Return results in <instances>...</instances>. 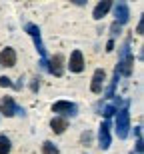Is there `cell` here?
<instances>
[{
    "instance_id": "8fae6325",
    "label": "cell",
    "mask_w": 144,
    "mask_h": 154,
    "mask_svg": "<svg viewBox=\"0 0 144 154\" xmlns=\"http://www.w3.org/2000/svg\"><path fill=\"white\" fill-rule=\"evenodd\" d=\"M104 80H106V72L102 68H96L92 74V82H90V90L94 94H100L102 92V86H104Z\"/></svg>"
},
{
    "instance_id": "44dd1931",
    "label": "cell",
    "mask_w": 144,
    "mask_h": 154,
    "mask_svg": "<svg viewBox=\"0 0 144 154\" xmlns=\"http://www.w3.org/2000/svg\"><path fill=\"white\" fill-rule=\"evenodd\" d=\"M90 140H92V134H90V132H82V142H84V144H88V142H90Z\"/></svg>"
},
{
    "instance_id": "277c9868",
    "label": "cell",
    "mask_w": 144,
    "mask_h": 154,
    "mask_svg": "<svg viewBox=\"0 0 144 154\" xmlns=\"http://www.w3.org/2000/svg\"><path fill=\"white\" fill-rule=\"evenodd\" d=\"M52 112H56V116L60 118H74L78 114V106L74 102H68V100H58V102L52 104Z\"/></svg>"
},
{
    "instance_id": "7c38bea8",
    "label": "cell",
    "mask_w": 144,
    "mask_h": 154,
    "mask_svg": "<svg viewBox=\"0 0 144 154\" xmlns=\"http://www.w3.org/2000/svg\"><path fill=\"white\" fill-rule=\"evenodd\" d=\"M110 8H112V2H110V0H102V2H98V4L94 6V10H92V18H94V20H102V18L108 14Z\"/></svg>"
},
{
    "instance_id": "52a82bcc",
    "label": "cell",
    "mask_w": 144,
    "mask_h": 154,
    "mask_svg": "<svg viewBox=\"0 0 144 154\" xmlns=\"http://www.w3.org/2000/svg\"><path fill=\"white\" fill-rule=\"evenodd\" d=\"M46 70L50 72V74H54V76H62L64 74V56L62 54H54V56L48 60Z\"/></svg>"
},
{
    "instance_id": "30bf717a",
    "label": "cell",
    "mask_w": 144,
    "mask_h": 154,
    "mask_svg": "<svg viewBox=\"0 0 144 154\" xmlns=\"http://www.w3.org/2000/svg\"><path fill=\"white\" fill-rule=\"evenodd\" d=\"M68 68H70V72H76V74L84 70V56H82V52H80V50H74L72 54H70Z\"/></svg>"
},
{
    "instance_id": "d6986e66",
    "label": "cell",
    "mask_w": 144,
    "mask_h": 154,
    "mask_svg": "<svg viewBox=\"0 0 144 154\" xmlns=\"http://www.w3.org/2000/svg\"><path fill=\"white\" fill-rule=\"evenodd\" d=\"M110 30H112L110 34H112V40H114V36H118V34H120L122 26H120V24H118V22H114V24H112V26H110Z\"/></svg>"
},
{
    "instance_id": "3957f363",
    "label": "cell",
    "mask_w": 144,
    "mask_h": 154,
    "mask_svg": "<svg viewBox=\"0 0 144 154\" xmlns=\"http://www.w3.org/2000/svg\"><path fill=\"white\" fill-rule=\"evenodd\" d=\"M24 30H26V34H28L30 38L34 40V46H36V50H38V54H40V60H48V56H46V48H44V42H42L40 28H38L36 24L28 22L26 26H24Z\"/></svg>"
},
{
    "instance_id": "2e32d148",
    "label": "cell",
    "mask_w": 144,
    "mask_h": 154,
    "mask_svg": "<svg viewBox=\"0 0 144 154\" xmlns=\"http://www.w3.org/2000/svg\"><path fill=\"white\" fill-rule=\"evenodd\" d=\"M118 78H120V76H118V72L114 70V78L110 80V86L106 88V98H112V96H114V90H116V84H118Z\"/></svg>"
},
{
    "instance_id": "4fadbf2b",
    "label": "cell",
    "mask_w": 144,
    "mask_h": 154,
    "mask_svg": "<svg viewBox=\"0 0 144 154\" xmlns=\"http://www.w3.org/2000/svg\"><path fill=\"white\" fill-rule=\"evenodd\" d=\"M50 128L54 134H64V130L68 128V120L66 118H60V116H54L50 120Z\"/></svg>"
},
{
    "instance_id": "7a4b0ae2",
    "label": "cell",
    "mask_w": 144,
    "mask_h": 154,
    "mask_svg": "<svg viewBox=\"0 0 144 154\" xmlns=\"http://www.w3.org/2000/svg\"><path fill=\"white\" fill-rule=\"evenodd\" d=\"M114 116H116V136L124 140L130 132V102H124V106Z\"/></svg>"
},
{
    "instance_id": "5b68a950",
    "label": "cell",
    "mask_w": 144,
    "mask_h": 154,
    "mask_svg": "<svg viewBox=\"0 0 144 154\" xmlns=\"http://www.w3.org/2000/svg\"><path fill=\"white\" fill-rule=\"evenodd\" d=\"M112 144V136H110V122L104 120L102 124L98 126V146L100 150H108Z\"/></svg>"
},
{
    "instance_id": "9a60e30c",
    "label": "cell",
    "mask_w": 144,
    "mask_h": 154,
    "mask_svg": "<svg viewBox=\"0 0 144 154\" xmlns=\"http://www.w3.org/2000/svg\"><path fill=\"white\" fill-rule=\"evenodd\" d=\"M10 148H12L10 138L6 134H0V154H10Z\"/></svg>"
},
{
    "instance_id": "9c48e42d",
    "label": "cell",
    "mask_w": 144,
    "mask_h": 154,
    "mask_svg": "<svg viewBox=\"0 0 144 154\" xmlns=\"http://www.w3.org/2000/svg\"><path fill=\"white\" fill-rule=\"evenodd\" d=\"M0 66H4V68L16 66V50H14V48L6 46L4 50L0 52Z\"/></svg>"
},
{
    "instance_id": "5bb4252c",
    "label": "cell",
    "mask_w": 144,
    "mask_h": 154,
    "mask_svg": "<svg viewBox=\"0 0 144 154\" xmlns=\"http://www.w3.org/2000/svg\"><path fill=\"white\" fill-rule=\"evenodd\" d=\"M118 110H120V98H116L112 104H106V106L102 108V112H100V114H102L104 118L108 120V118H112V116H114Z\"/></svg>"
},
{
    "instance_id": "7402d4cb",
    "label": "cell",
    "mask_w": 144,
    "mask_h": 154,
    "mask_svg": "<svg viewBox=\"0 0 144 154\" xmlns=\"http://www.w3.org/2000/svg\"><path fill=\"white\" fill-rule=\"evenodd\" d=\"M142 30H144V18H140L138 26H136V34H142Z\"/></svg>"
},
{
    "instance_id": "ffe728a7",
    "label": "cell",
    "mask_w": 144,
    "mask_h": 154,
    "mask_svg": "<svg viewBox=\"0 0 144 154\" xmlns=\"http://www.w3.org/2000/svg\"><path fill=\"white\" fill-rule=\"evenodd\" d=\"M38 88H40V78L36 76V78H32V82H30V90H32V92H38Z\"/></svg>"
},
{
    "instance_id": "8992f818",
    "label": "cell",
    "mask_w": 144,
    "mask_h": 154,
    "mask_svg": "<svg viewBox=\"0 0 144 154\" xmlns=\"http://www.w3.org/2000/svg\"><path fill=\"white\" fill-rule=\"evenodd\" d=\"M18 108H20V106L14 102V98H12V96L0 98V114H2V116H6V118L16 116L18 114Z\"/></svg>"
},
{
    "instance_id": "6da1fadb",
    "label": "cell",
    "mask_w": 144,
    "mask_h": 154,
    "mask_svg": "<svg viewBox=\"0 0 144 154\" xmlns=\"http://www.w3.org/2000/svg\"><path fill=\"white\" fill-rule=\"evenodd\" d=\"M132 68H134V54L130 52V38H126L120 48V60H118L116 72H118V76H130Z\"/></svg>"
},
{
    "instance_id": "603a6c76",
    "label": "cell",
    "mask_w": 144,
    "mask_h": 154,
    "mask_svg": "<svg viewBox=\"0 0 144 154\" xmlns=\"http://www.w3.org/2000/svg\"><path fill=\"white\" fill-rule=\"evenodd\" d=\"M112 50H114V40L110 38V40H108V44H106V52H112Z\"/></svg>"
},
{
    "instance_id": "ba28073f",
    "label": "cell",
    "mask_w": 144,
    "mask_h": 154,
    "mask_svg": "<svg viewBox=\"0 0 144 154\" xmlns=\"http://www.w3.org/2000/svg\"><path fill=\"white\" fill-rule=\"evenodd\" d=\"M114 8V22H118L122 26V24H126L128 20H130V8H128V4L126 2H118V4H114L112 6Z\"/></svg>"
},
{
    "instance_id": "ac0fdd59",
    "label": "cell",
    "mask_w": 144,
    "mask_h": 154,
    "mask_svg": "<svg viewBox=\"0 0 144 154\" xmlns=\"http://www.w3.org/2000/svg\"><path fill=\"white\" fill-rule=\"evenodd\" d=\"M0 86H2V88H12V80L8 78V76H0Z\"/></svg>"
},
{
    "instance_id": "e0dca14e",
    "label": "cell",
    "mask_w": 144,
    "mask_h": 154,
    "mask_svg": "<svg viewBox=\"0 0 144 154\" xmlns=\"http://www.w3.org/2000/svg\"><path fill=\"white\" fill-rule=\"evenodd\" d=\"M42 154H60L56 148V144H52L50 140H46V142L42 144Z\"/></svg>"
}]
</instances>
